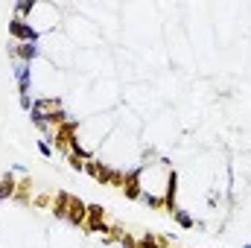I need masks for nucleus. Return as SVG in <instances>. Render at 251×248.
Instances as JSON below:
<instances>
[{"label":"nucleus","mask_w":251,"mask_h":248,"mask_svg":"<svg viewBox=\"0 0 251 248\" xmlns=\"http://www.w3.org/2000/svg\"><path fill=\"white\" fill-rule=\"evenodd\" d=\"M85 231H88V234H105V237H108L111 222H108V216H105V207H102V204H88Z\"/></svg>","instance_id":"f257e3e1"},{"label":"nucleus","mask_w":251,"mask_h":248,"mask_svg":"<svg viewBox=\"0 0 251 248\" xmlns=\"http://www.w3.org/2000/svg\"><path fill=\"white\" fill-rule=\"evenodd\" d=\"M9 35L18 41V44H35V38H38V32L24 21V18H15V21H9Z\"/></svg>","instance_id":"f03ea898"},{"label":"nucleus","mask_w":251,"mask_h":248,"mask_svg":"<svg viewBox=\"0 0 251 248\" xmlns=\"http://www.w3.org/2000/svg\"><path fill=\"white\" fill-rule=\"evenodd\" d=\"M176 196H178V173L170 170V173H167V187H164V210H167V213H176V210H178Z\"/></svg>","instance_id":"7ed1b4c3"},{"label":"nucleus","mask_w":251,"mask_h":248,"mask_svg":"<svg viewBox=\"0 0 251 248\" xmlns=\"http://www.w3.org/2000/svg\"><path fill=\"white\" fill-rule=\"evenodd\" d=\"M85 219H88V204L76 196H70V204H67V222L76 225V228H85Z\"/></svg>","instance_id":"20e7f679"},{"label":"nucleus","mask_w":251,"mask_h":248,"mask_svg":"<svg viewBox=\"0 0 251 248\" xmlns=\"http://www.w3.org/2000/svg\"><path fill=\"white\" fill-rule=\"evenodd\" d=\"M73 131H76V123L73 120H67L64 125H59L56 128V134H53V143H56V149L59 152H70V146H73Z\"/></svg>","instance_id":"39448f33"},{"label":"nucleus","mask_w":251,"mask_h":248,"mask_svg":"<svg viewBox=\"0 0 251 248\" xmlns=\"http://www.w3.org/2000/svg\"><path fill=\"white\" fill-rule=\"evenodd\" d=\"M126 193V198H131V201H140V196H143V187H140V170H131V173H126V181L120 187Z\"/></svg>","instance_id":"423d86ee"},{"label":"nucleus","mask_w":251,"mask_h":248,"mask_svg":"<svg viewBox=\"0 0 251 248\" xmlns=\"http://www.w3.org/2000/svg\"><path fill=\"white\" fill-rule=\"evenodd\" d=\"M9 56L21 59V62H32L38 56V47L35 44H15V47H9Z\"/></svg>","instance_id":"0eeeda50"},{"label":"nucleus","mask_w":251,"mask_h":248,"mask_svg":"<svg viewBox=\"0 0 251 248\" xmlns=\"http://www.w3.org/2000/svg\"><path fill=\"white\" fill-rule=\"evenodd\" d=\"M67 204H70V193H56V198H53V207H50V210H53V213H56V216H59V219H67Z\"/></svg>","instance_id":"6e6552de"},{"label":"nucleus","mask_w":251,"mask_h":248,"mask_svg":"<svg viewBox=\"0 0 251 248\" xmlns=\"http://www.w3.org/2000/svg\"><path fill=\"white\" fill-rule=\"evenodd\" d=\"M15 190H18V181L12 178V173H6L0 178V198H15Z\"/></svg>","instance_id":"1a4fd4ad"},{"label":"nucleus","mask_w":251,"mask_h":248,"mask_svg":"<svg viewBox=\"0 0 251 248\" xmlns=\"http://www.w3.org/2000/svg\"><path fill=\"white\" fill-rule=\"evenodd\" d=\"M29 187H32V178H24V181H18V190H15V201L26 204V201H29Z\"/></svg>","instance_id":"9d476101"},{"label":"nucleus","mask_w":251,"mask_h":248,"mask_svg":"<svg viewBox=\"0 0 251 248\" xmlns=\"http://www.w3.org/2000/svg\"><path fill=\"white\" fill-rule=\"evenodd\" d=\"M94 181H100V184H111L114 181V170L111 167H105V164H100L97 167V178Z\"/></svg>","instance_id":"9b49d317"},{"label":"nucleus","mask_w":251,"mask_h":248,"mask_svg":"<svg viewBox=\"0 0 251 248\" xmlns=\"http://www.w3.org/2000/svg\"><path fill=\"white\" fill-rule=\"evenodd\" d=\"M126 237V228L123 225H117V222H114V225H111V231H108V237H105V240H108V243H120V240H123Z\"/></svg>","instance_id":"f8f14e48"},{"label":"nucleus","mask_w":251,"mask_h":248,"mask_svg":"<svg viewBox=\"0 0 251 248\" xmlns=\"http://www.w3.org/2000/svg\"><path fill=\"white\" fill-rule=\"evenodd\" d=\"M173 219H176L181 228H193V225H196V222H193V216H190V213H184V210H176V213H173Z\"/></svg>","instance_id":"ddd939ff"},{"label":"nucleus","mask_w":251,"mask_h":248,"mask_svg":"<svg viewBox=\"0 0 251 248\" xmlns=\"http://www.w3.org/2000/svg\"><path fill=\"white\" fill-rule=\"evenodd\" d=\"M67 164H70V170H76V173H85V161H82L76 152H67Z\"/></svg>","instance_id":"4468645a"},{"label":"nucleus","mask_w":251,"mask_h":248,"mask_svg":"<svg viewBox=\"0 0 251 248\" xmlns=\"http://www.w3.org/2000/svg\"><path fill=\"white\" fill-rule=\"evenodd\" d=\"M140 201H143V204H149V207H155V210H164V198H158V196H146V193H143V196H140Z\"/></svg>","instance_id":"2eb2a0df"},{"label":"nucleus","mask_w":251,"mask_h":248,"mask_svg":"<svg viewBox=\"0 0 251 248\" xmlns=\"http://www.w3.org/2000/svg\"><path fill=\"white\" fill-rule=\"evenodd\" d=\"M97 167H100V161H94V158H91V161H85V173H88L91 178H97Z\"/></svg>","instance_id":"dca6fc26"},{"label":"nucleus","mask_w":251,"mask_h":248,"mask_svg":"<svg viewBox=\"0 0 251 248\" xmlns=\"http://www.w3.org/2000/svg\"><path fill=\"white\" fill-rule=\"evenodd\" d=\"M32 6H35L32 0H24V3H18V18H21V15H26V12H32Z\"/></svg>","instance_id":"f3484780"},{"label":"nucleus","mask_w":251,"mask_h":248,"mask_svg":"<svg viewBox=\"0 0 251 248\" xmlns=\"http://www.w3.org/2000/svg\"><path fill=\"white\" fill-rule=\"evenodd\" d=\"M120 246H123V248H137V240H134L131 234H126L123 240H120Z\"/></svg>","instance_id":"a211bd4d"},{"label":"nucleus","mask_w":251,"mask_h":248,"mask_svg":"<svg viewBox=\"0 0 251 248\" xmlns=\"http://www.w3.org/2000/svg\"><path fill=\"white\" fill-rule=\"evenodd\" d=\"M38 152H41L44 158H50V155H53V149H50V143H44V140L38 143Z\"/></svg>","instance_id":"6ab92c4d"},{"label":"nucleus","mask_w":251,"mask_h":248,"mask_svg":"<svg viewBox=\"0 0 251 248\" xmlns=\"http://www.w3.org/2000/svg\"><path fill=\"white\" fill-rule=\"evenodd\" d=\"M35 204H38V207H47V204L53 207V201H50V196H38V198H35Z\"/></svg>","instance_id":"aec40b11"}]
</instances>
